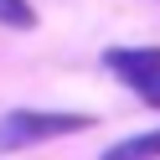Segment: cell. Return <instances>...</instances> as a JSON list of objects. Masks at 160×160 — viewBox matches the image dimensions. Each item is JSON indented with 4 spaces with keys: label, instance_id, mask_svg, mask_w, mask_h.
I'll return each mask as SVG.
<instances>
[{
    "label": "cell",
    "instance_id": "obj_5",
    "mask_svg": "<svg viewBox=\"0 0 160 160\" xmlns=\"http://www.w3.org/2000/svg\"><path fill=\"white\" fill-rule=\"evenodd\" d=\"M139 103H145V108H160V78L145 88V93H139Z\"/></svg>",
    "mask_w": 160,
    "mask_h": 160
},
{
    "label": "cell",
    "instance_id": "obj_1",
    "mask_svg": "<svg viewBox=\"0 0 160 160\" xmlns=\"http://www.w3.org/2000/svg\"><path fill=\"white\" fill-rule=\"evenodd\" d=\"M93 129V114H72V108H5L0 114V155L47 145V139H67Z\"/></svg>",
    "mask_w": 160,
    "mask_h": 160
},
{
    "label": "cell",
    "instance_id": "obj_2",
    "mask_svg": "<svg viewBox=\"0 0 160 160\" xmlns=\"http://www.w3.org/2000/svg\"><path fill=\"white\" fill-rule=\"evenodd\" d=\"M103 67L124 88H134V98H139L160 78V47H108V52H103Z\"/></svg>",
    "mask_w": 160,
    "mask_h": 160
},
{
    "label": "cell",
    "instance_id": "obj_4",
    "mask_svg": "<svg viewBox=\"0 0 160 160\" xmlns=\"http://www.w3.org/2000/svg\"><path fill=\"white\" fill-rule=\"evenodd\" d=\"M0 26L31 31V26H36V5H31V0H0Z\"/></svg>",
    "mask_w": 160,
    "mask_h": 160
},
{
    "label": "cell",
    "instance_id": "obj_3",
    "mask_svg": "<svg viewBox=\"0 0 160 160\" xmlns=\"http://www.w3.org/2000/svg\"><path fill=\"white\" fill-rule=\"evenodd\" d=\"M98 160H160V129H145V134L119 139V145H108Z\"/></svg>",
    "mask_w": 160,
    "mask_h": 160
}]
</instances>
